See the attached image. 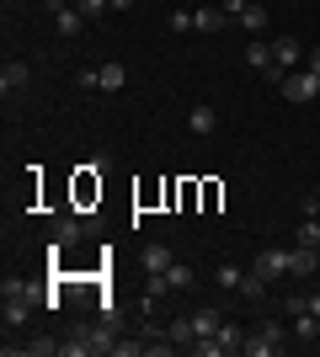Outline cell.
<instances>
[{"label":"cell","instance_id":"6da1fadb","mask_svg":"<svg viewBox=\"0 0 320 357\" xmlns=\"http://www.w3.org/2000/svg\"><path fill=\"white\" fill-rule=\"evenodd\" d=\"M102 352H118V336H112V326H75L70 336L59 342V357H102Z\"/></svg>","mask_w":320,"mask_h":357},{"label":"cell","instance_id":"7a4b0ae2","mask_svg":"<svg viewBox=\"0 0 320 357\" xmlns=\"http://www.w3.org/2000/svg\"><path fill=\"white\" fill-rule=\"evenodd\" d=\"M283 347H289V331H283V326H261V331H251V336H245L241 352H245V357H277Z\"/></svg>","mask_w":320,"mask_h":357},{"label":"cell","instance_id":"3957f363","mask_svg":"<svg viewBox=\"0 0 320 357\" xmlns=\"http://www.w3.org/2000/svg\"><path fill=\"white\" fill-rule=\"evenodd\" d=\"M294 64H299V38H273V64H267V80L273 86H283L294 75Z\"/></svg>","mask_w":320,"mask_h":357},{"label":"cell","instance_id":"277c9868","mask_svg":"<svg viewBox=\"0 0 320 357\" xmlns=\"http://www.w3.org/2000/svg\"><path fill=\"white\" fill-rule=\"evenodd\" d=\"M277 91H283V102L305 107V102H315V96H320V75H315V70H294Z\"/></svg>","mask_w":320,"mask_h":357},{"label":"cell","instance_id":"5b68a950","mask_svg":"<svg viewBox=\"0 0 320 357\" xmlns=\"http://www.w3.org/2000/svg\"><path fill=\"white\" fill-rule=\"evenodd\" d=\"M48 16H54V32H59V38H80V32H86V16H80V6H70V0H48Z\"/></svg>","mask_w":320,"mask_h":357},{"label":"cell","instance_id":"8992f818","mask_svg":"<svg viewBox=\"0 0 320 357\" xmlns=\"http://www.w3.org/2000/svg\"><path fill=\"white\" fill-rule=\"evenodd\" d=\"M27 80H32V70L22 59H6V70H0V91H6V102H11V96H22V91H27Z\"/></svg>","mask_w":320,"mask_h":357},{"label":"cell","instance_id":"52a82bcc","mask_svg":"<svg viewBox=\"0 0 320 357\" xmlns=\"http://www.w3.org/2000/svg\"><path fill=\"white\" fill-rule=\"evenodd\" d=\"M32 310H38V304H32V298H22V294H6V310H0V320H6V331H22L32 320Z\"/></svg>","mask_w":320,"mask_h":357},{"label":"cell","instance_id":"ba28073f","mask_svg":"<svg viewBox=\"0 0 320 357\" xmlns=\"http://www.w3.org/2000/svg\"><path fill=\"white\" fill-rule=\"evenodd\" d=\"M289 256H294V251H261L251 272H257V278H267V283H277V278H289Z\"/></svg>","mask_w":320,"mask_h":357},{"label":"cell","instance_id":"9c48e42d","mask_svg":"<svg viewBox=\"0 0 320 357\" xmlns=\"http://www.w3.org/2000/svg\"><path fill=\"white\" fill-rule=\"evenodd\" d=\"M171 261H176V251H171L166 240H150V245L139 251V267H144V272H166Z\"/></svg>","mask_w":320,"mask_h":357},{"label":"cell","instance_id":"30bf717a","mask_svg":"<svg viewBox=\"0 0 320 357\" xmlns=\"http://www.w3.org/2000/svg\"><path fill=\"white\" fill-rule=\"evenodd\" d=\"M123 86H128V70H123L118 59L96 70V91H102V96H112V91H123Z\"/></svg>","mask_w":320,"mask_h":357},{"label":"cell","instance_id":"8fae6325","mask_svg":"<svg viewBox=\"0 0 320 357\" xmlns=\"http://www.w3.org/2000/svg\"><path fill=\"white\" fill-rule=\"evenodd\" d=\"M187 128H192V134H213V128H219V112H213V107L208 102H198V107H192V112H187Z\"/></svg>","mask_w":320,"mask_h":357},{"label":"cell","instance_id":"7c38bea8","mask_svg":"<svg viewBox=\"0 0 320 357\" xmlns=\"http://www.w3.org/2000/svg\"><path fill=\"white\" fill-rule=\"evenodd\" d=\"M315 267H320V251H310V245H294V256H289V278H310Z\"/></svg>","mask_w":320,"mask_h":357},{"label":"cell","instance_id":"4fadbf2b","mask_svg":"<svg viewBox=\"0 0 320 357\" xmlns=\"http://www.w3.org/2000/svg\"><path fill=\"white\" fill-rule=\"evenodd\" d=\"M166 283H171V294H187V288L198 283V272L187 267V261H171V267H166Z\"/></svg>","mask_w":320,"mask_h":357},{"label":"cell","instance_id":"5bb4252c","mask_svg":"<svg viewBox=\"0 0 320 357\" xmlns=\"http://www.w3.org/2000/svg\"><path fill=\"white\" fill-rule=\"evenodd\" d=\"M294 336H299V342H320V314L299 310V314H294Z\"/></svg>","mask_w":320,"mask_h":357},{"label":"cell","instance_id":"9a60e30c","mask_svg":"<svg viewBox=\"0 0 320 357\" xmlns=\"http://www.w3.org/2000/svg\"><path fill=\"white\" fill-rule=\"evenodd\" d=\"M80 235H86V224H80V219H59V224H54V245H64V251H70Z\"/></svg>","mask_w":320,"mask_h":357},{"label":"cell","instance_id":"2e32d148","mask_svg":"<svg viewBox=\"0 0 320 357\" xmlns=\"http://www.w3.org/2000/svg\"><path fill=\"white\" fill-rule=\"evenodd\" d=\"M235 22H241V27L251 32V38H261V32H267V6H245V11L235 16Z\"/></svg>","mask_w":320,"mask_h":357},{"label":"cell","instance_id":"e0dca14e","mask_svg":"<svg viewBox=\"0 0 320 357\" xmlns=\"http://www.w3.org/2000/svg\"><path fill=\"white\" fill-rule=\"evenodd\" d=\"M192 326H198V342H208V336H219L224 314H219V310H198V314H192Z\"/></svg>","mask_w":320,"mask_h":357},{"label":"cell","instance_id":"ac0fdd59","mask_svg":"<svg viewBox=\"0 0 320 357\" xmlns=\"http://www.w3.org/2000/svg\"><path fill=\"white\" fill-rule=\"evenodd\" d=\"M192 27L198 32H219L224 27V11H219V6H198V11H192Z\"/></svg>","mask_w":320,"mask_h":357},{"label":"cell","instance_id":"d6986e66","mask_svg":"<svg viewBox=\"0 0 320 357\" xmlns=\"http://www.w3.org/2000/svg\"><path fill=\"white\" fill-rule=\"evenodd\" d=\"M166 336H171L176 347H192V342H198V326H192V314H187V320H171Z\"/></svg>","mask_w":320,"mask_h":357},{"label":"cell","instance_id":"ffe728a7","mask_svg":"<svg viewBox=\"0 0 320 357\" xmlns=\"http://www.w3.org/2000/svg\"><path fill=\"white\" fill-rule=\"evenodd\" d=\"M245 64H251V70H267V64H273V43H245Z\"/></svg>","mask_w":320,"mask_h":357},{"label":"cell","instance_id":"44dd1931","mask_svg":"<svg viewBox=\"0 0 320 357\" xmlns=\"http://www.w3.org/2000/svg\"><path fill=\"white\" fill-rule=\"evenodd\" d=\"M299 245H310V251H320V219L310 213L305 224H299Z\"/></svg>","mask_w":320,"mask_h":357},{"label":"cell","instance_id":"7402d4cb","mask_svg":"<svg viewBox=\"0 0 320 357\" xmlns=\"http://www.w3.org/2000/svg\"><path fill=\"white\" fill-rule=\"evenodd\" d=\"M80 6V16H86V22H102L107 11H112V0H75Z\"/></svg>","mask_w":320,"mask_h":357},{"label":"cell","instance_id":"603a6c76","mask_svg":"<svg viewBox=\"0 0 320 357\" xmlns=\"http://www.w3.org/2000/svg\"><path fill=\"white\" fill-rule=\"evenodd\" d=\"M241 283H245V272L224 261V267H219V288H235V294H241Z\"/></svg>","mask_w":320,"mask_h":357},{"label":"cell","instance_id":"cb8c5ba5","mask_svg":"<svg viewBox=\"0 0 320 357\" xmlns=\"http://www.w3.org/2000/svg\"><path fill=\"white\" fill-rule=\"evenodd\" d=\"M241 294H245V298H261V294H267V278H257V272H245Z\"/></svg>","mask_w":320,"mask_h":357},{"label":"cell","instance_id":"d4e9b609","mask_svg":"<svg viewBox=\"0 0 320 357\" xmlns=\"http://www.w3.org/2000/svg\"><path fill=\"white\" fill-rule=\"evenodd\" d=\"M171 32H198L192 27V11H171Z\"/></svg>","mask_w":320,"mask_h":357},{"label":"cell","instance_id":"484cf974","mask_svg":"<svg viewBox=\"0 0 320 357\" xmlns=\"http://www.w3.org/2000/svg\"><path fill=\"white\" fill-rule=\"evenodd\" d=\"M245 6H261V0H224V6H219V11H224V16H241Z\"/></svg>","mask_w":320,"mask_h":357},{"label":"cell","instance_id":"4316f807","mask_svg":"<svg viewBox=\"0 0 320 357\" xmlns=\"http://www.w3.org/2000/svg\"><path fill=\"white\" fill-rule=\"evenodd\" d=\"M310 70H315V75H320V43H315V48H310Z\"/></svg>","mask_w":320,"mask_h":357},{"label":"cell","instance_id":"83f0119b","mask_svg":"<svg viewBox=\"0 0 320 357\" xmlns=\"http://www.w3.org/2000/svg\"><path fill=\"white\" fill-rule=\"evenodd\" d=\"M112 11H134V0H112Z\"/></svg>","mask_w":320,"mask_h":357},{"label":"cell","instance_id":"f1b7e54d","mask_svg":"<svg viewBox=\"0 0 320 357\" xmlns=\"http://www.w3.org/2000/svg\"><path fill=\"white\" fill-rule=\"evenodd\" d=\"M305 213H315V219H320V203H315V197H310V203H305Z\"/></svg>","mask_w":320,"mask_h":357},{"label":"cell","instance_id":"f546056e","mask_svg":"<svg viewBox=\"0 0 320 357\" xmlns=\"http://www.w3.org/2000/svg\"><path fill=\"white\" fill-rule=\"evenodd\" d=\"M310 310H315V314H320V294H310Z\"/></svg>","mask_w":320,"mask_h":357}]
</instances>
